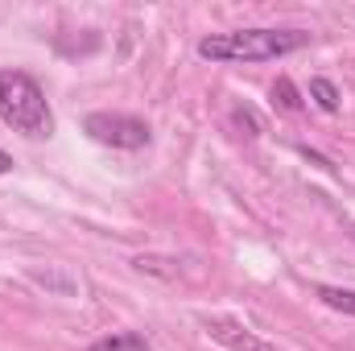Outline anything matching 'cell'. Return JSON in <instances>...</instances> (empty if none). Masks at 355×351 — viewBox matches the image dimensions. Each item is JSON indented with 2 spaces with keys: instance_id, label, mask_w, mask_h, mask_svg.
<instances>
[{
  "instance_id": "cell-1",
  "label": "cell",
  "mask_w": 355,
  "mask_h": 351,
  "mask_svg": "<svg viewBox=\"0 0 355 351\" xmlns=\"http://www.w3.org/2000/svg\"><path fill=\"white\" fill-rule=\"evenodd\" d=\"M310 42L306 29H232L198 37V58L207 62H272Z\"/></svg>"
},
{
  "instance_id": "cell-2",
  "label": "cell",
  "mask_w": 355,
  "mask_h": 351,
  "mask_svg": "<svg viewBox=\"0 0 355 351\" xmlns=\"http://www.w3.org/2000/svg\"><path fill=\"white\" fill-rule=\"evenodd\" d=\"M0 120L29 141L54 137V108L42 83L21 67H0Z\"/></svg>"
},
{
  "instance_id": "cell-3",
  "label": "cell",
  "mask_w": 355,
  "mask_h": 351,
  "mask_svg": "<svg viewBox=\"0 0 355 351\" xmlns=\"http://www.w3.org/2000/svg\"><path fill=\"white\" fill-rule=\"evenodd\" d=\"M83 132L95 145H107V149H145L153 141L149 124L141 116H128V112H91L83 120Z\"/></svg>"
},
{
  "instance_id": "cell-4",
  "label": "cell",
  "mask_w": 355,
  "mask_h": 351,
  "mask_svg": "<svg viewBox=\"0 0 355 351\" xmlns=\"http://www.w3.org/2000/svg\"><path fill=\"white\" fill-rule=\"evenodd\" d=\"M202 331L227 351H277L268 339H261L252 327H244L240 318H227V314H207V318H202Z\"/></svg>"
},
{
  "instance_id": "cell-5",
  "label": "cell",
  "mask_w": 355,
  "mask_h": 351,
  "mask_svg": "<svg viewBox=\"0 0 355 351\" xmlns=\"http://www.w3.org/2000/svg\"><path fill=\"white\" fill-rule=\"evenodd\" d=\"M87 351H153V343L141 331H112V335L95 339Z\"/></svg>"
},
{
  "instance_id": "cell-6",
  "label": "cell",
  "mask_w": 355,
  "mask_h": 351,
  "mask_svg": "<svg viewBox=\"0 0 355 351\" xmlns=\"http://www.w3.org/2000/svg\"><path fill=\"white\" fill-rule=\"evenodd\" d=\"M272 103H277L281 112H289V116H297V112L306 108V103H302V91L293 87V79H289V75H281V79L272 83Z\"/></svg>"
},
{
  "instance_id": "cell-7",
  "label": "cell",
  "mask_w": 355,
  "mask_h": 351,
  "mask_svg": "<svg viewBox=\"0 0 355 351\" xmlns=\"http://www.w3.org/2000/svg\"><path fill=\"white\" fill-rule=\"evenodd\" d=\"M310 99H314L322 112H331V116L343 108V95H339V87H335L331 79H322V75H318V79H310Z\"/></svg>"
},
{
  "instance_id": "cell-8",
  "label": "cell",
  "mask_w": 355,
  "mask_h": 351,
  "mask_svg": "<svg viewBox=\"0 0 355 351\" xmlns=\"http://www.w3.org/2000/svg\"><path fill=\"white\" fill-rule=\"evenodd\" d=\"M331 310H339V314H355V289H339V285H318L314 289Z\"/></svg>"
},
{
  "instance_id": "cell-9",
  "label": "cell",
  "mask_w": 355,
  "mask_h": 351,
  "mask_svg": "<svg viewBox=\"0 0 355 351\" xmlns=\"http://www.w3.org/2000/svg\"><path fill=\"white\" fill-rule=\"evenodd\" d=\"M232 124H236V128H240L248 141H257V137L265 132V128H261V120L252 116V108H232Z\"/></svg>"
},
{
  "instance_id": "cell-10",
  "label": "cell",
  "mask_w": 355,
  "mask_h": 351,
  "mask_svg": "<svg viewBox=\"0 0 355 351\" xmlns=\"http://www.w3.org/2000/svg\"><path fill=\"white\" fill-rule=\"evenodd\" d=\"M8 170H12V157H8V153L0 149V174H8Z\"/></svg>"
}]
</instances>
